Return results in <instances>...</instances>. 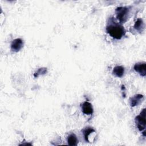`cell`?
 Masks as SVG:
<instances>
[{
	"label": "cell",
	"instance_id": "1",
	"mask_svg": "<svg viewBox=\"0 0 146 146\" xmlns=\"http://www.w3.org/2000/svg\"><path fill=\"white\" fill-rule=\"evenodd\" d=\"M107 33L116 39H120L125 34V31L123 26L116 22L113 18H110L106 27Z\"/></svg>",
	"mask_w": 146,
	"mask_h": 146
},
{
	"label": "cell",
	"instance_id": "2",
	"mask_svg": "<svg viewBox=\"0 0 146 146\" xmlns=\"http://www.w3.org/2000/svg\"><path fill=\"white\" fill-rule=\"evenodd\" d=\"M129 13V9L128 7H119L116 9V18L120 23L125 22Z\"/></svg>",
	"mask_w": 146,
	"mask_h": 146
},
{
	"label": "cell",
	"instance_id": "3",
	"mask_svg": "<svg viewBox=\"0 0 146 146\" xmlns=\"http://www.w3.org/2000/svg\"><path fill=\"white\" fill-rule=\"evenodd\" d=\"M135 122L140 131H143L145 128V109L143 108L140 114L135 117Z\"/></svg>",
	"mask_w": 146,
	"mask_h": 146
},
{
	"label": "cell",
	"instance_id": "4",
	"mask_svg": "<svg viewBox=\"0 0 146 146\" xmlns=\"http://www.w3.org/2000/svg\"><path fill=\"white\" fill-rule=\"evenodd\" d=\"M136 72H138L142 76L146 75V63L145 62H139L135 64L133 67Z\"/></svg>",
	"mask_w": 146,
	"mask_h": 146
},
{
	"label": "cell",
	"instance_id": "5",
	"mask_svg": "<svg viewBox=\"0 0 146 146\" xmlns=\"http://www.w3.org/2000/svg\"><path fill=\"white\" fill-rule=\"evenodd\" d=\"M23 42L21 38H17L11 43V49L14 52H18L23 47Z\"/></svg>",
	"mask_w": 146,
	"mask_h": 146
},
{
	"label": "cell",
	"instance_id": "6",
	"mask_svg": "<svg viewBox=\"0 0 146 146\" xmlns=\"http://www.w3.org/2000/svg\"><path fill=\"white\" fill-rule=\"evenodd\" d=\"M82 112L86 115H92L94 112V109L92 104L88 102H84L81 106Z\"/></svg>",
	"mask_w": 146,
	"mask_h": 146
},
{
	"label": "cell",
	"instance_id": "7",
	"mask_svg": "<svg viewBox=\"0 0 146 146\" xmlns=\"http://www.w3.org/2000/svg\"><path fill=\"white\" fill-rule=\"evenodd\" d=\"M82 132L83 133L84 137L86 141L87 142H90V138L91 137L90 136H93V134L95 133L96 131L93 128L87 127L82 130Z\"/></svg>",
	"mask_w": 146,
	"mask_h": 146
},
{
	"label": "cell",
	"instance_id": "8",
	"mask_svg": "<svg viewBox=\"0 0 146 146\" xmlns=\"http://www.w3.org/2000/svg\"><path fill=\"white\" fill-rule=\"evenodd\" d=\"M143 99V95L141 94H137L131 98L130 99V104L131 106L134 107L137 106L142 101Z\"/></svg>",
	"mask_w": 146,
	"mask_h": 146
},
{
	"label": "cell",
	"instance_id": "9",
	"mask_svg": "<svg viewBox=\"0 0 146 146\" xmlns=\"http://www.w3.org/2000/svg\"><path fill=\"white\" fill-rule=\"evenodd\" d=\"M124 73V68L121 66H117L114 67L112 71V74L115 76L120 78L122 77Z\"/></svg>",
	"mask_w": 146,
	"mask_h": 146
},
{
	"label": "cell",
	"instance_id": "10",
	"mask_svg": "<svg viewBox=\"0 0 146 146\" xmlns=\"http://www.w3.org/2000/svg\"><path fill=\"white\" fill-rule=\"evenodd\" d=\"M67 144L70 145H76L78 143V140L76 136L74 133H71L67 137Z\"/></svg>",
	"mask_w": 146,
	"mask_h": 146
},
{
	"label": "cell",
	"instance_id": "11",
	"mask_svg": "<svg viewBox=\"0 0 146 146\" xmlns=\"http://www.w3.org/2000/svg\"><path fill=\"white\" fill-rule=\"evenodd\" d=\"M133 28L137 31L141 32L143 31L144 28V24L143 21V20L140 18H139L137 19L136 22L135 23V25L133 26Z\"/></svg>",
	"mask_w": 146,
	"mask_h": 146
}]
</instances>
